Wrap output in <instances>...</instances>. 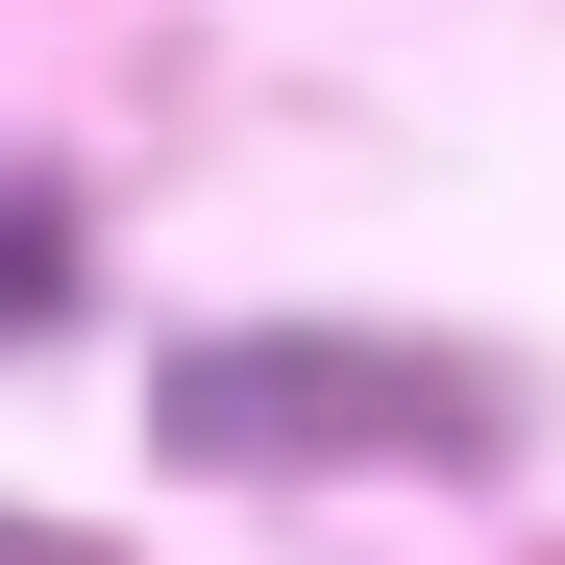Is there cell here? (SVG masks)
Listing matches in <instances>:
<instances>
[{
	"label": "cell",
	"instance_id": "6da1fadb",
	"mask_svg": "<svg viewBox=\"0 0 565 565\" xmlns=\"http://www.w3.org/2000/svg\"><path fill=\"white\" fill-rule=\"evenodd\" d=\"M172 443L198 467H296V443H492L467 369H394V344H198L172 369Z\"/></svg>",
	"mask_w": 565,
	"mask_h": 565
},
{
	"label": "cell",
	"instance_id": "7a4b0ae2",
	"mask_svg": "<svg viewBox=\"0 0 565 565\" xmlns=\"http://www.w3.org/2000/svg\"><path fill=\"white\" fill-rule=\"evenodd\" d=\"M50 296H74V246H50V198H0V344H25Z\"/></svg>",
	"mask_w": 565,
	"mask_h": 565
}]
</instances>
